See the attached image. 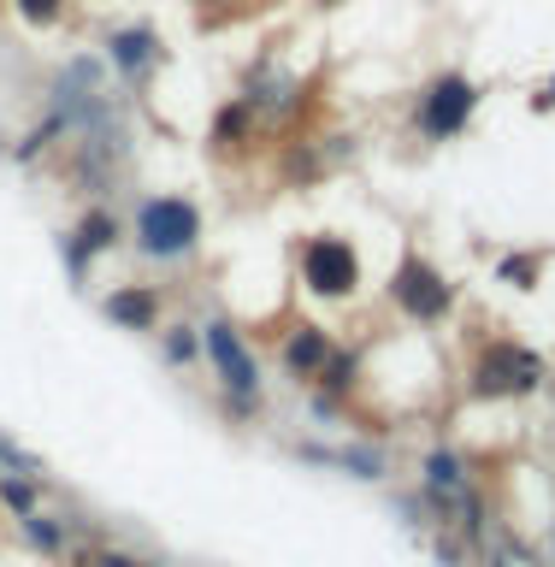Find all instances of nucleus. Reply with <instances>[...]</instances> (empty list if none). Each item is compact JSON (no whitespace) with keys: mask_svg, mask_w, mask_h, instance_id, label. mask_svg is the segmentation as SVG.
<instances>
[{"mask_svg":"<svg viewBox=\"0 0 555 567\" xmlns=\"http://www.w3.org/2000/svg\"><path fill=\"white\" fill-rule=\"evenodd\" d=\"M18 7V18H24L30 30H53L65 18V0H12Z\"/></svg>","mask_w":555,"mask_h":567,"instance_id":"f8f14e48","label":"nucleus"},{"mask_svg":"<svg viewBox=\"0 0 555 567\" xmlns=\"http://www.w3.org/2000/svg\"><path fill=\"white\" fill-rule=\"evenodd\" d=\"M503 284H514V290H538V260H532V255H508L503 260Z\"/></svg>","mask_w":555,"mask_h":567,"instance_id":"4468645a","label":"nucleus"},{"mask_svg":"<svg viewBox=\"0 0 555 567\" xmlns=\"http://www.w3.org/2000/svg\"><path fill=\"white\" fill-rule=\"evenodd\" d=\"M136 248L148 260H189L195 243H202V213L184 195H148L136 207Z\"/></svg>","mask_w":555,"mask_h":567,"instance_id":"f257e3e1","label":"nucleus"},{"mask_svg":"<svg viewBox=\"0 0 555 567\" xmlns=\"http://www.w3.org/2000/svg\"><path fill=\"white\" fill-rule=\"evenodd\" d=\"M319 7H343V0H319Z\"/></svg>","mask_w":555,"mask_h":567,"instance_id":"a211bd4d","label":"nucleus"},{"mask_svg":"<svg viewBox=\"0 0 555 567\" xmlns=\"http://www.w3.org/2000/svg\"><path fill=\"white\" fill-rule=\"evenodd\" d=\"M24 538H30L35 549H48V556H60V544H65V532H60V526H53V520H48V514H42V508H35V514H24Z\"/></svg>","mask_w":555,"mask_h":567,"instance_id":"ddd939ff","label":"nucleus"},{"mask_svg":"<svg viewBox=\"0 0 555 567\" xmlns=\"http://www.w3.org/2000/svg\"><path fill=\"white\" fill-rule=\"evenodd\" d=\"M195 349H202V337H195L189 326H172V337H166V361H172V367H189Z\"/></svg>","mask_w":555,"mask_h":567,"instance_id":"2eb2a0df","label":"nucleus"},{"mask_svg":"<svg viewBox=\"0 0 555 567\" xmlns=\"http://www.w3.org/2000/svg\"><path fill=\"white\" fill-rule=\"evenodd\" d=\"M467 384H473V396L514 402V396H532V390L544 384V361L526 343H514V337H491V343L473 354V379Z\"/></svg>","mask_w":555,"mask_h":567,"instance_id":"f03ea898","label":"nucleus"},{"mask_svg":"<svg viewBox=\"0 0 555 567\" xmlns=\"http://www.w3.org/2000/svg\"><path fill=\"white\" fill-rule=\"evenodd\" d=\"M301 284H308V296H319V301H349L361 290V255H354V243L337 237V230L308 237L301 243Z\"/></svg>","mask_w":555,"mask_h":567,"instance_id":"7ed1b4c3","label":"nucleus"},{"mask_svg":"<svg viewBox=\"0 0 555 567\" xmlns=\"http://www.w3.org/2000/svg\"><path fill=\"white\" fill-rule=\"evenodd\" d=\"M95 567H136L131 556H119V549H106V556H95Z\"/></svg>","mask_w":555,"mask_h":567,"instance_id":"dca6fc26","label":"nucleus"},{"mask_svg":"<svg viewBox=\"0 0 555 567\" xmlns=\"http://www.w3.org/2000/svg\"><path fill=\"white\" fill-rule=\"evenodd\" d=\"M308 461H331V467H349L354 478H384V455L379 450H301Z\"/></svg>","mask_w":555,"mask_h":567,"instance_id":"9b49d317","label":"nucleus"},{"mask_svg":"<svg viewBox=\"0 0 555 567\" xmlns=\"http://www.w3.org/2000/svg\"><path fill=\"white\" fill-rule=\"evenodd\" d=\"M479 113V83L473 78H461V71H443V78L420 95V136H432V142H450L461 136L473 124Z\"/></svg>","mask_w":555,"mask_h":567,"instance_id":"39448f33","label":"nucleus"},{"mask_svg":"<svg viewBox=\"0 0 555 567\" xmlns=\"http://www.w3.org/2000/svg\"><path fill=\"white\" fill-rule=\"evenodd\" d=\"M390 301H397L402 319H414V326H438V319H450L455 290H450V278H443L432 260L402 255L397 278H390Z\"/></svg>","mask_w":555,"mask_h":567,"instance_id":"20e7f679","label":"nucleus"},{"mask_svg":"<svg viewBox=\"0 0 555 567\" xmlns=\"http://www.w3.org/2000/svg\"><path fill=\"white\" fill-rule=\"evenodd\" d=\"M119 243V219L106 207H89L83 219H78V230H71V260H95V255H106V248Z\"/></svg>","mask_w":555,"mask_h":567,"instance_id":"1a4fd4ad","label":"nucleus"},{"mask_svg":"<svg viewBox=\"0 0 555 567\" xmlns=\"http://www.w3.org/2000/svg\"><path fill=\"white\" fill-rule=\"evenodd\" d=\"M337 354V337L326 331V326H290L284 331V349H278V361H284V372L290 379H319L326 372V361Z\"/></svg>","mask_w":555,"mask_h":567,"instance_id":"0eeeda50","label":"nucleus"},{"mask_svg":"<svg viewBox=\"0 0 555 567\" xmlns=\"http://www.w3.org/2000/svg\"><path fill=\"white\" fill-rule=\"evenodd\" d=\"M538 106H555V78L544 83V101H538Z\"/></svg>","mask_w":555,"mask_h":567,"instance_id":"f3484780","label":"nucleus"},{"mask_svg":"<svg viewBox=\"0 0 555 567\" xmlns=\"http://www.w3.org/2000/svg\"><path fill=\"white\" fill-rule=\"evenodd\" d=\"M101 313L113 319L119 331H154L160 326V296L148 284H119V290H106Z\"/></svg>","mask_w":555,"mask_h":567,"instance_id":"6e6552de","label":"nucleus"},{"mask_svg":"<svg viewBox=\"0 0 555 567\" xmlns=\"http://www.w3.org/2000/svg\"><path fill=\"white\" fill-rule=\"evenodd\" d=\"M160 60V42H154V30H136V24H124L113 35V65L124 71V78H148V65Z\"/></svg>","mask_w":555,"mask_h":567,"instance_id":"9d476101","label":"nucleus"},{"mask_svg":"<svg viewBox=\"0 0 555 567\" xmlns=\"http://www.w3.org/2000/svg\"><path fill=\"white\" fill-rule=\"evenodd\" d=\"M202 343L213 354V372H219L225 396L237 402V408H255L260 402V367H255V354H248L243 331L230 326V319H213V326L202 331Z\"/></svg>","mask_w":555,"mask_h":567,"instance_id":"423d86ee","label":"nucleus"}]
</instances>
